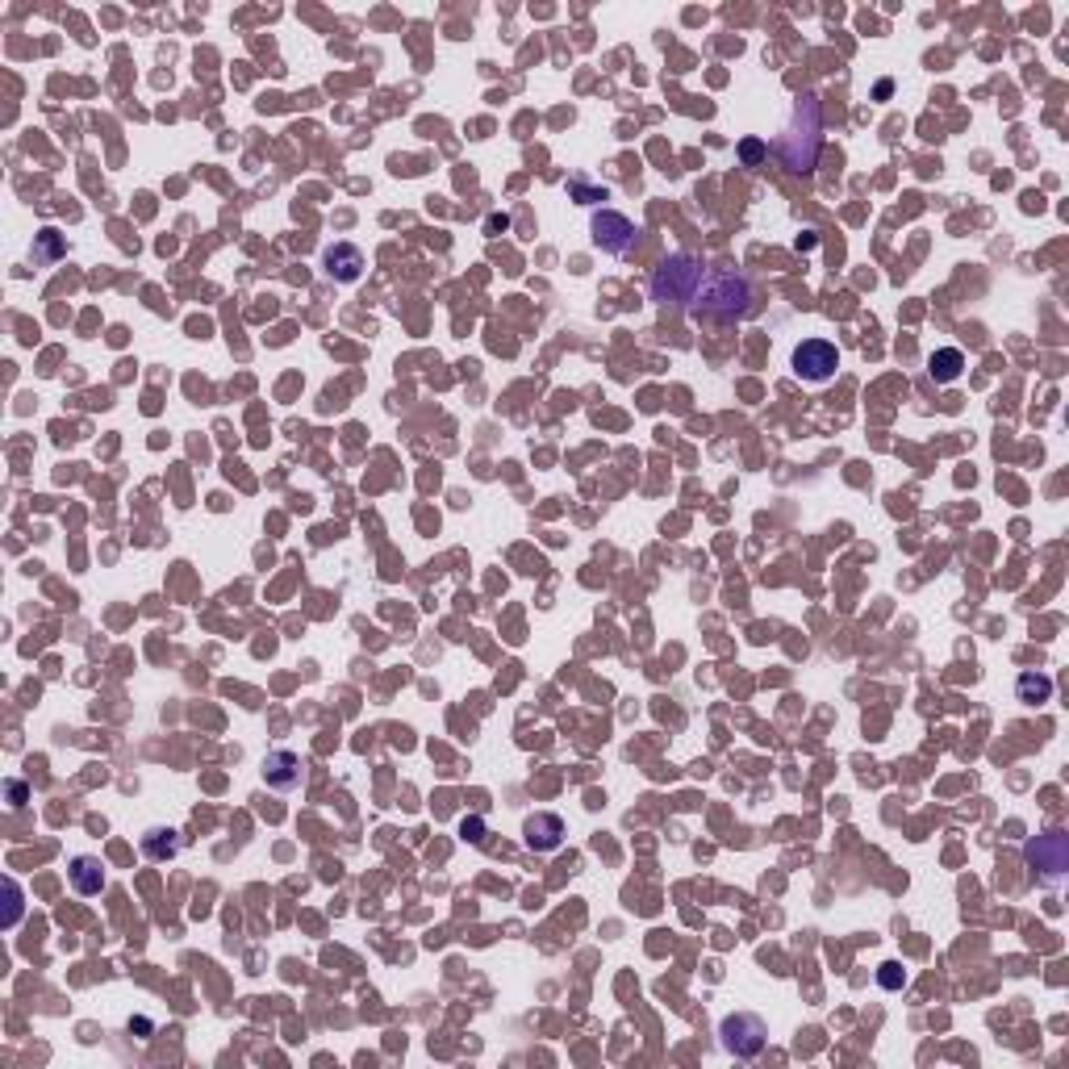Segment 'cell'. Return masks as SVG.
<instances>
[{"label":"cell","instance_id":"cell-1","mask_svg":"<svg viewBox=\"0 0 1069 1069\" xmlns=\"http://www.w3.org/2000/svg\"><path fill=\"white\" fill-rule=\"evenodd\" d=\"M694 310L706 314V318H723V322L748 318L752 314V284H748V276L740 268H727V264H706L702 284L694 293Z\"/></svg>","mask_w":1069,"mask_h":1069},{"label":"cell","instance_id":"cell-2","mask_svg":"<svg viewBox=\"0 0 1069 1069\" xmlns=\"http://www.w3.org/2000/svg\"><path fill=\"white\" fill-rule=\"evenodd\" d=\"M819 130H823L819 97H815V92H802V97L794 101L790 126L781 130V138H777V155H781V163H786L790 172H811V168H815V155H819Z\"/></svg>","mask_w":1069,"mask_h":1069},{"label":"cell","instance_id":"cell-3","mask_svg":"<svg viewBox=\"0 0 1069 1069\" xmlns=\"http://www.w3.org/2000/svg\"><path fill=\"white\" fill-rule=\"evenodd\" d=\"M702 272H706V264H702L698 255H685V251L681 255H669L652 272L648 293H652L656 305H664V310H690L698 284H702Z\"/></svg>","mask_w":1069,"mask_h":1069},{"label":"cell","instance_id":"cell-4","mask_svg":"<svg viewBox=\"0 0 1069 1069\" xmlns=\"http://www.w3.org/2000/svg\"><path fill=\"white\" fill-rule=\"evenodd\" d=\"M1024 861L1044 886H1061L1069 869V836L1065 831H1040L1036 840H1028Z\"/></svg>","mask_w":1069,"mask_h":1069},{"label":"cell","instance_id":"cell-5","mask_svg":"<svg viewBox=\"0 0 1069 1069\" xmlns=\"http://www.w3.org/2000/svg\"><path fill=\"white\" fill-rule=\"evenodd\" d=\"M790 368L798 380H806V385H827L831 376H836L840 368V351L836 343H827V339H802L790 355Z\"/></svg>","mask_w":1069,"mask_h":1069},{"label":"cell","instance_id":"cell-6","mask_svg":"<svg viewBox=\"0 0 1069 1069\" xmlns=\"http://www.w3.org/2000/svg\"><path fill=\"white\" fill-rule=\"evenodd\" d=\"M589 239H593V247L606 251V255H627L639 243V226L627 218V213H619V209H598L589 218Z\"/></svg>","mask_w":1069,"mask_h":1069},{"label":"cell","instance_id":"cell-7","mask_svg":"<svg viewBox=\"0 0 1069 1069\" xmlns=\"http://www.w3.org/2000/svg\"><path fill=\"white\" fill-rule=\"evenodd\" d=\"M719 1036H723V1049H727V1053H735V1057H744V1061H748V1057H756L760 1049H765L769 1028H765V1019H760V1015L740 1011V1015H727V1019H723Z\"/></svg>","mask_w":1069,"mask_h":1069},{"label":"cell","instance_id":"cell-8","mask_svg":"<svg viewBox=\"0 0 1069 1069\" xmlns=\"http://www.w3.org/2000/svg\"><path fill=\"white\" fill-rule=\"evenodd\" d=\"M264 781H268V790H280V794H293L301 790V781H305V765H301V756L289 752V748H276L264 756Z\"/></svg>","mask_w":1069,"mask_h":1069},{"label":"cell","instance_id":"cell-9","mask_svg":"<svg viewBox=\"0 0 1069 1069\" xmlns=\"http://www.w3.org/2000/svg\"><path fill=\"white\" fill-rule=\"evenodd\" d=\"M522 840H527L531 852H556L564 844V819L552 811H539L522 823Z\"/></svg>","mask_w":1069,"mask_h":1069},{"label":"cell","instance_id":"cell-10","mask_svg":"<svg viewBox=\"0 0 1069 1069\" xmlns=\"http://www.w3.org/2000/svg\"><path fill=\"white\" fill-rule=\"evenodd\" d=\"M322 268H326L330 280L355 284V280H360V272H364V255H360V247H351V243H335V247H326Z\"/></svg>","mask_w":1069,"mask_h":1069},{"label":"cell","instance_id":"cell-11","mask_svg":"<svg viewBox=\"0 0 1069 1069\" xmlns=\"http://www.w3.org/2000/svg\"><path fill=\"white\" fill-rule=\"evenodd\" d=\"M67 877H71V890L84 894V898L105 890V865H101V857H76V861L67 865Z\"/></svg>","mask_w":1069,"mask_h":1069},{"label":"cell","instance_id":"cell-12","mask_svg":"<svg viewBox=\"0 0 1069 1069\" xmlns=\"http://www.w3.org/2000/svg\"><path fill=\"white\" fill-rule=\"evenodd\" d=\"M180 852V836L172 827H151L147 836H142V857L147 861H172Z\"/></svg>","mask_w":1069,"mask_h":1069},{"label":"cell","instance_id":"cell-13","mask_svg":"<svg viewBox=\"0 0 1069 1069\" xmlns=\"http://www.w3.org/2000/svg\"><path fill=\"white\" fill-rule=\"evenodd\" d=\"M961 368H965V355L957 347H940V351H932V360H928V372H932L936 385H953V380L961 376Z\"/></svg>","mask_w":1069,"mask_h":1069},{"label":"cell","instance_id":"cell-14","mask_svg":"<svg viewBox=\"0 0 1069 1069\" xmlns=\"http://www.w3.org/2000/svg\"><path fill=\"white\" fill-rule=\"evenodd\" d=\"M1015 694H1019V702L1040 706V702H1049V698H1053V681L1044 677V673H1024V677L1015 681Z\"/></svg>","mask_w":1069,"mask_h":1069},{"label":"cell","instance_id":"cell-15","mask_svg":"<svg viewBox=\"0 0 1069 1069\" xmlns=\"http://www.w3.org/2000/svg\"><path fill=\"white\" fill-rule=\"evenodd\" d=\"M59 255H63V239H59L55 230H42V234H38V251H34V259H38V264H51V259H59Z\"/></svg>","mask_w":1069,"mask_h":1069},{"label":"cell","instance_id":"cell-16","mask_svg":"<svg viewBox=\"0 0 1069 1069\" xmlns=\"http://www.w3.org/2000/svg\"><path fill=\"white\" fill-rule=\"evenodd\" d=\"M568 193H573L577 201H585V205H598V201H610V188H606V184L598 188V184H585V180H573V184H568Z\"/></svg>","mask_w":1069,"mask_h":1069},{"label":"cell","instance_id":"cell-17","mask_svg":"<svg viewBox=\"0 0 1069 1069\" xmlns=\"http://www.w3.org/2000/svg\"><path fill=\"white\" fill-rule=\"evenodd\" d=\"M877 982H882L886 990H902V986H907V973H902V965H898V961H886V965H882V973H877Z\"/></svg>","mask_w":1069,"mask_h":1069},{"label":"cell","instance_id":"cell-18","mask_svg":"<svg viewBox=\"0 0 1069 1069\" xmlns=\"http://www.w3.org/2000/svg\"><path fill=\"white\" fill-rule=\"evenodd\" d=\"M5 890L13 894V907H9V915H5V928H13V923L21 919V890H17V882H9Z\"/></svg>","mask_w":1069,"mask_h":1069},{"label":"cell","instance_id":"cell-19","mask_svg":"<svg viewBox=\"0 0 1069 1069\" xmlns=\"http://www.w3.org/2000/svg\"><path fill=\"white\" fill-rule=\"evenodd\" d=\"M460 831H464V836H468L472 844H477V840H485V823H481V819H464V823H460Z\"/></svg>","mask_w":1069,"mask_h":1069},{"label":"cell","instance_id":"cell-20","mask_svg":"<svg viewBox=\"0 0 1069 1069\" xmlns=\"http://www.w3.org/2000/svg\"><path fill=\"white\" fill-rule=\"evenodd\" d=\"M740 155H744L748 163H756V155H760V142H744V147H740Z\"/></svg>","mask_w":1069,"mask_h":1069},{"label":"cell","instance_id":"cell-21","mask_svg":"<svg viewBox=\"0 0 1069 1069\" xmlns=\"http://www.w3.org/2000/svg\"><path fill=\"white\" fill-rule=\"evenodd\" d=\"M9 794H13V806H21V798H26V786H21V781H9Z\"/></svg>","mask_w":1069,"mask_h":1069}]
</instances>
